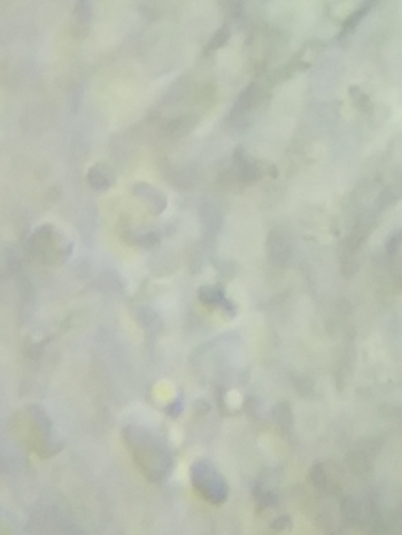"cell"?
I'll list each match as a JSON object with an SVG mask.
<instances>
[{
	"instance_id": "cell-1",
	"label": "cell",
	"mask_w": 402,
	"mask_h": 535,
	"mask_svg": "<svg viewBox=\"0 0 402 535\" xmlns=\"http://www.w3.org/2000/svg\"><path fill=\"white\" fill-rule=\"evenodd\" d=\"M122 435H125L127 448L133 452V458L148 478L152 482L163 480L171 469V458L161 448V443L137 426H127Z\"/></svg>"
},
{
	"instance_id": "cell-2",
	"label": "cell",
	"mask_w": 402,
	"mask_h": 535,
	"mask_svg": "<svg viewBox=\"0 0 402 535\" xmlns=\"http://www.w3.org/2000/svg\"><path fill=\"white\" fill-rule=\"evenodd\" d=\"M191 478L195 490L210 503H223L227 499V484L223 480V475L216 471L212 465L206 460H199L191 469Z\"/></svg>"
},
{
	"instance_id": "cell-3",
	"label": "cell",
	"mask_w": 402,
	"mask_h": 535,
	"mask_svg": "<svg viewBox=\"0 0 402 535\" xmlns=\"http://www.w3.org/2000/svg\"><path fill=\"white\" fill-rule=\"evenodd\" d=\"M278 233H272L270 235V257L274 263H285L287 257H289V247L285 242V238H276Z\"/></svg>"
},
{
	"instance_id": "cell-5",
	"label": "cell",
	"mask_w": 402,
	"mask_h": 535,
	"mask_svg": "<svg viewBox=\"0 0 402 535\" xmlns=\"http://www.w3.org/2000/svg\"><path fill=\"white\" fill-rule=\"evenodd\" d=\"M276 422H278V426L285 428V431H289V428L293 426L291 411H289V405H287V403H283V405L276 407Z\"/></svg>"
},
{
	"instance_id": "cell-4",
	"label": "cell",
	"mask_w": 402,
	"mask_h": 535,
	"mask_svg": "<svg viewBox=\"0 0 402 535\" xmlns=\"http://www.w3.org/2000/svg\"><path fill=\"white\" fill-rule=\"evenodd\" d=\"M199 300L208 307H219V304H225V295L219 287H212V285H206L199 289Z\"/></svg>"
}]
</instances>
